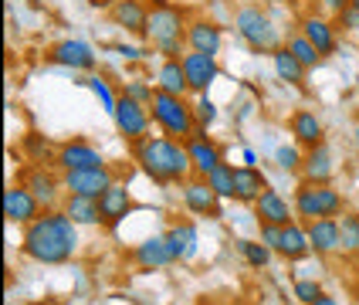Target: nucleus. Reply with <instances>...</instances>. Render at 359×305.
<instances>
[{
	"label": "nucleus",
	"mask_w": 359,
	"mask_h": 305,
	"mask_svg": "<svg viewBox=\"0 0 359 305\" xmlns=\"http://www.w3.org/2000/svg\"><path fill=\"white\" fill-rule=\"evenodd\" d=\"M149 116H153V126L160 129L163 136H173V140L187 142L200 126L194 119V102L180 99V95H170V92H160L149 102Z\"/></svg>",
	"instance_id": "5"
},
{
	"label": "nucleus",
	"mask_w": 359,
	"mask_h": 305,
	"mask_svg": "<svg viewBox=\"0 0 359 305\" xmlns=\"http://www.w3.org/2000/svg\"><path fill=\"white\" fill-rule=\"evenodd\" d=\"M194 119H197L200 129H210L217 122V105L210 102V95H197L194 99Z\"/></svg>",
	"instance_id": "37"
},
{
	"label": "nucleus",
	"mask_w": 359,
	"mask_h": 305,
	"mask_svg": "<svg viewBox=\"0 0 359 305\" xmlns=\"http://www.w3.org/2000/svg\"><path fill=\"white\" fill-rule=\"evenodd\" d=\"M349 4H353V7H359V0H349Z\"/></svg>",
	"instance_id": "50"
},
{
	"label": "nucleus",
	"mask_w": 359,
	"mask_h": 305,
	"mask_svg": "<svg viewBox=\"0 0 359 305\" xmlns=\"http://www.w3.org/2000/svg\"><path fill=\"white\" fill-rule=\"evenodd\" d=\"M285 262H302V258H309L312 255V244H309V231H305V224L295 217V221H288L281 227V241H278V251Z\"/></svg>",
	"instance_id": "23"
},
{
	"label": "nucleus",
	"mask_w": 359,
	"mask_h": 305,
	"mask_svg": "<svg viewBox=\"0 0 359 305\" xmlns=\"http://www.w3.org/2000/svg\"><path fill=\"white\" fill-rule=\"evenodd\" d=\"M264 190H268V177L261 173L258 166L241 163L238 170H234V201H238V203L255 207V201H258Z\"/></svg>",
	"instance_id": "25"
},
{
	"label": "nucleus",
	"mask_w": 359,
	"mask_h": 305,
	"mask_svg": "<svg viewBox=\"0 0 359 305\" xmlns=\"http://www.w3.org/2000/svg\"><path fill=\"white\" fill-rule=\"evenodd\" d=\"M180 197H183V207L194 214V217H207V221H217L220 217V197L217 190L207 183V177H190V180L180 183Z\"/></svg>",
	"instance_id": "8"
},
{
	"label": "nucleus",
	"mask_w": 359,
	"mask_h": 305,
	"mask_svg": "<svg viewBox=\"0 0 359 305\" xmlns=\"http://www.w3.org/2000/svg\"><path fill=\"white\" fill-rule=\"evenodd\" d=\"M353 258H359V238H356V248H353Z\"/></svg>",
	"instance_id": "47"
},
{
	"label": "nucleus",
	"mask_w": 359,
	"mask_h": 305,
	"mask_svg": "<svg viewBox=\"0 0 359 305\" xmlns=\"http://www.w3.org/2000/svg\"><path fill=\"white\" fill-rule=\"evenodd\" d=\"M112 122L119 129V136L126 142H140L149 136V126H153V116H149V105L129 99V95H119V105L112 112Z\"/></svg>",
	"instance_id": "7"
},
{
	"label": "nucleus",
	"mask_w": 359,
	"mask_h": 305,
	"mask_svg": "<svg viewBox=\"0 0 359 305\" xmlns=\"http://www.w3.org/2000/svg\"><path fill=\"white\" fill-rule=\"evenodd\" d=\"M288 129H292L295 146H302V149H316L319 142H325V126L312 109H295L288 119Z\"/></svg>",
	"instance_id": "20"
},
{
	"label": "nucleus",
	"mask_w": 359,
	"mask_h": 305,
	"mask_svg": "<svg viewBox=\"0 0 359 305\" xmlns=\"http://www.w3.org/2000/svg\"><path fill=\"white\" fill-rule=\"evenodd\" d=\"M309 231V244H312V255L319 258H329L342 251V241H339V217H319V221H309L305 224Z\"/></svg>",
	"instance_id": "21"
},
{
	"label": "nucleus",
	"mask_w": 359,
	"mask_h": 305,
	"mask_svg": "<svg viewBox=\"0 0 359 305\" xmlns=\"http://www.w3.org/2000/svg\"><path fill=\"white\" fill-rule=\"evenodd\" d=\"M133 163L160 187H180L194 177V163L187 153V142L173 136H146L133 142Z\"/></svg>",
	"instance_id": "2"
},
{
	"label": "nucleus",
	"mask_w": 359,
	"mask_h": 305,
	"mask_svg": "<svg viewBox=\"0 0 359 305\" xmlns=\"http://www.w3.org/2000/svg\"><path fill=\"white\" fill-rule=\"evenodd\" d=\"M258 234H261V244H268L271 251H278V241H281L278 224H258Z\"/></svg>",
	"instance_id": "42"
},
{
	"label": "nucleus",
	"mask_w": 359,
	"mask_h": 305,
	"mask_svg": "<svg viewBox=\"0 0 359 305\" xmlns=\"http://www.w3.org/2000/svg\"><path fill=\"white\" fill-rule=\"evenodd\" d=\"M336 24H339V31H346V34H359V7H346V11H339L336 14Z\"/></svg>",
	"instance_id": "41"
},
{
	"label": "nucleus",
	"mask_w": 359,
	"mask_h": 305,
	"mask_svg": "<svg viewBox=\"0 0 359 305\" xmlns=\"http://www.w3.org/2000/svg\"><path fill=\"white\" fill-rule=\"evenodd\" d=\"M51 166H58L61 173H68V170H92V166H105V160H102L99 146H92L88 140H68V142H61L58 149H55V163H51Z\"/></svg>",
	"instance_id": "12"
},
{
	"label": "nucleus",
	"mask_w": 359,
	"mask_h": 305,
	"mask_svg": "<svg viewBox=\"0 0 359 305\" xmlns=\"http://www.w3.org/2000/svg\"><path fill=\"white\" fill-rule=\"evenodd\" d=\"M166 241H170V248H173V255H177V262H190L194 255H197V227L190 221H177V224H170L166 231Z\"/></svg>",
	"instance_id": "28"
},
{
	"label": "nucleus",
	"mask_w": 359,
	"mask_h": 305,
	"mask_svg": "<svg viewBox=\"0 0 359 305\" xmlns=\"http://www.w3.org/2000/svg\"><path fill=\"white\" fill-rule=\"evenodd\" d=\"M261 4H264V7H268V4H281V0H261Z\"/></svg>",
	"instance_id": "48"
},
{
	"label": "nucleus",
	"mask_w": 359,
	"mask_h": 305,
	"mask_svg": "<svg viewBox=\"0 0 359 305\" xmlns=\"http://www.w3.org/2000/svg\"><path fill=\"white\" fill-rule=\"evenodd\" d=\"M234 170H238L234 163L224 160V163H217V166L207 173V183L217 190L220 201H234Z\"/></svg>",
	"instance_id": "32"
},
{
	"label": "nucleus",
	"mask_w": 359,
	"mask_h": 305,
	"mask_svg": "<svg viewBox=\"0 0 359 305\" xmlns=\"http://www.w3.org/2000/svg\"><path fill=\"white\" fill-rule=\"evenodd\" d=\"M356 146H359V126H356Z\"/></svg>",
	"instance_id": "49"
},
{
	"label": "nucleus",
	"mask_w": 359,
	"mask_h": 305,
	"mask_svg": "<svg viewBox=\"0 0 359 305\" xmlns=\"http://www.w3.org/2000/svg\"><path fill=\"white\" fill-rule=\"evenodd\" d=\"M299 31L316 44V51H319L322 58H329V55L339 51V24L329 18V14H316V11L305 14L299 20Z\"/></svg>",
	"instance_id": "11"
},
{
	"label": "nucleus",
	"mask_w": 359,
	"mask_h": 305,
	"mask_svg": "<svg viewBox=\"0 0 359 305\" xmlns=\"http://www.w3.org/2000/svg\"><path fill=\"white\" fill-rule=\"evenodd\" d=\"M271 61H275V75H278L285 85H292V88H305V75H309V68L302 65L285 44H281L278 51L271 55Z\"/></svg>",
	"instance_id": "30"
},
{
	"label": "nucleus",
	"mask_w": 359,
	"mask_h": 305,
	"mask_svg": "<svg viewBox=\"0 0 359 305\" xmlns=\"http://www.w3.org/2000/svg\"><path fill=\"white\" fill-rule=\"evenodd\" d=\"M316 4H319L322 14H329V18H336L339 11H346V7H349V0H316Z\"/></svg>",
	"instance_id": "43"
},
{
	"label": "nucleus",
	"mask_w": 359,
	"mask_h": 305,
	"mask_svg": "<svg viewBox=\"0 0 359 305\" xmlns=\"http://www.w3.org/2000/svg\"><path fill=\"white\" fill-rule=\"evenodd\" d=\"M234 31L255 55H275L285 44L278 24L264 11V4H241L234 11Z\"/></svg>",
	"instance_id": "4"
},
{
	"label": "nucleus",
	"mask_w": 359,
	"mask_h": 305,
	"mask_svg": "<svg viewBox=\"0 0 359 305\" xmlns=\"http://www.w3.org/2000/svg\"><path fill=\"white\" fill-rule=\"evenodd\" d=\"M18 183H20V187H27V190L38 197L44 210H55L61 190H65L61 177H55V173H51L44 163H31V166H24V170L18 173Z\"/></svg>",
	"instance_id": "9"
},
{
	"label": "nucleus",
	"mask_w": 359,
	"mask_h": 305,
	"mask_svg": "<svg viewBox=\"0 0 359 305\" xmlns=\"http://www.w3.org/2000/svg\"><path fill=\"white\" fill-rule=\"evenodd\" d=\"M122 95H129V99L149 105V102H153V95H156V85H153V81H142V79H133V81H126Z\"/></svg>",
	"instance_id": "38"
},
{
	"label": "nucleus",
	"mask_w": 359,
	"mask_h": 305,
	"mask_svg": "<svg viewBox=\"0 0 359 305\" xmlns=\"http://www.w3.org/2000/svg\"><path fill=\"white\" fill-rule=\"evenodd\" d=\"M61 183H65V194H79V197H95L99 201L102 194L116 183V170L112 166L68 170V173H61Z\"/></svg>",
	"instance_id": "10"
},
{
	"label": "nucleus",
	"mask_w": 359,
	"mask_h": 305,
	"mask_svg": "<svg viewBox=\"0 0 359 305\" xmlns=\"http://www.w3.org/2000/svg\"><path fill=\"white\" fill-rule=\"evenodd\" d=\"M133 262L140 271H163V268L177 264V255L166 241V234H153V238H146L133 248Z\"/></svg>",
	"instance_id": "14"
},
{
	"label": "nucleus",
	"mask_w": 359,
	"mask_h": 305,
	"mask_svg": "<svg viewBox=\"0 0 359 305\" xmlns=\"http://www.w3.org/2000/svg\"><path fill=\"white\" fill-rule=\"evenodd\" d=\"M112 20L119 24L126 34H136V38H146V20H149V7L142 0H116L109 7Z\"/></svg>",
	"instance_id": "22"
},
{
	"label": "nucleus",
	"mask_w": 359,
	"mask_h": 305,
	"mask_svg": "<svg viewBox=\"0 0 359 305\" xmlns=\"http://www.w3.org/2000/svg\"><path fill=\"white\" fill-rule=\"evenodd\" d=\"M292 292H295L299 305H312V302H316V299L322 295V285H319V282H312V278H299Z\"/></svg>",
	"instance_id": "40"
},
{
	"label": "nucleus",
	"mask_w": 359,
	"mask_h": 305,
	"mask_svg": "<svg viewBox=\"0 0 359 305\" xmlns=\"http://www.w3.org/2000/svg\"><path fill=\"white\" fill-rule=\"evenodd\" d=\"M75 251H79V224L65 210H44L20 231V255L38 264H65L75 258Z\"/></svg>",
	"instance_id": "1"
},
{
	"label": "nucleus",
	"mask_w": 359,
	"mask_h": 305,
	"mask_svg": "<svg viewBox=\"0 0 359 305\" xmlns=\"http://www.w3.org/2000/svg\"><path fill=\"white\" fill-rule=\"evenodd\" d=\"M302 160H305V149L302 146H278L275 149V163H278V170H285V173H299Z\"/></svg>",
	"instance_id": "35"
},
{
	"label": "nucleus",
	"mask_w": 359,
	"mask_h": 305,
	"mask_svg": "<svg viewBox=\"0 0 359 305\" xmlns=\"http://www.w3.org/2000/svg\"><path fill=\"white\" fill-rule=\"evenodd\" d=\"M31 305H65V302H58V299H41V302H31Z\"/></svg>",
	"instance_id": "46"
},
{
	"label": "nucleus",
	"mask_w": 359,
	"mask_h": 305,
	"mask_svg": "<svg viewBox=\"0 0 359 305\" xmlns=\"http://www.w3.org/2000/svg\"><path fill=\"white\" fill-rule=\"evenodd\" d=\"M61 210L79 224V227H95L102 224V207L95 197H79V194H65L61 201Z\"/></svg>",
	"instance_id": "29"
},
{
	"label": "nucleus",
	"mask_w": 359,
	"mask_h": 305,
	"mask_svg": "<svg viewBox=\"0 0 359 305\" xmlns=\"http://www.w3.org/2000/svg\"><path fill=\"white\" fill-rule=\"evenodd\" d=\"M99 207H102V224L109 227V231H116L129 214H133V194L126 190V183H112L105 194L99 197Z\"/></svg>",
	"instance_id": "18"
},
{
	"label": "nucleus",
	"mask_w": 359,
	"mask_h": 305,
	"mask_svg": "<svg viewBox=\"0 0 359 305\" xmlns=\"http://www.w3.org/2000/svg\"><path fill=\"white\" fill-rule=\"evenodd\" d=\"M160 92H170V95H180L187 99L190 95V81H187V68H183V58H163L160 68H156V81H153Z\"/></svg>",
	"instance_id": "27"
},
{
	"label": "nucleus",
	"mask_w": 359,
	"mask_h": 305,
	"mask_svg": "<svg viewBox=\"0 0 359 305\" xmlns=\"http://www.w3.org/2000/svg\"><path fill=\"white\" fill-rule=\"evenodd\" d=\"M285 48H288V51H292V55H295V58H299L302 65L309 68V72H312V68H319V65H322V55L316 51V44H312V41L305 38L302 31H292V34L285 38Z\"/></svg>",
	"instance_id": "31"
},
{
	"label": "nucleus",
	"mask_w": 359,
	"mask_h": 305,
	"mask_svg": "<svg viewBox=\"0 0 359 305\" xmlns=\"http://www.w3.org/2000/svg\"><path fill=\"white\" fill-rule=\"evenodd\" d=\"M24 149H27L31 163H48V140L41 133H27L24 136Z\"/></svg>",
	"instance_id": "39"
},
{
	"label": "nucleus",
	"mask_w": 359,
	"mask_h": 305,
	"mask_svg": "<svg viewBox=\"0 0 359 305\" xmlns=\"http://www.w3.org/2000/svg\"><path fill=\"white\" fill-rule=\"evenodd\" d=\"M302 180L309 183H332L336 177V163H332V153H329V146L319 142L316 149H305V160H302Z\"/></svg>",
	"instance_id": "26"
},
{
	"label": "nucleus",
	"mask_w": 359,
	"mask_h": 305,
	"mask_svg": "<svg viewBox=\"0 0 359 305\" xmlns=\"http://www.w3.org/2000/svg\"><path fill=\"white\" fill-rule=\"evenodd\" d=\"M292 210L302 224L319 221V217H339L346 210V201L342 194L332 187V183H309L302 180L292 194Z\"/></svg>",
	"instance_id": "6"
},
{
	"label": "nucleus",
	"mask_w": 359,
	"mask_h": 305,
	"mask_svg": "<svg viewBox=\"0 0 359 305\" xmlns=\"http://www.w3.org/2000/svg\"><path fill=\"white\" fill-rule=\"evenodd\" d=\"M187 153H190V163H194V173L197 177H207L217 163H224V146L217 140H210L207 129H197L187 140Z\"/></svg>",
	"instance_id": "16"
},
{
	"label": "nucleus",
	"mask_w": 359,
	"mask_h": 305,
	"mask_svg": "<svg viewBox=\"0 0 359 305\" xmlns=\"http://www.w3.org/2000/svg\"><path fill=\"white\" fill-rule=\"evenodd\" d=\"M112 51H119L122 58H129V61L142 58V51H140V48H126V44H112Z\"/></svg>",
	"instance_id": "44"
},
{
	"label": "nucleus",
	"mask_w": 359,
	"mask_h": 305,
	"mask_svg": "<svg viewBox=\"0 0 359 305\" xmlns=\"http://www.w3.org/2000/svg\"><path fill=\"white\" fill-rule=\"evenodd\" d=\"M220 44H224L220 24H214L210 18L187 20V51H203V55H214L217 58Z\"/></svg>",
	"instance_id": "17"
},
{
	"label": "nucleus",
	"mask_w": 359,
	"mask_h": 305,
	"mask_svg": "<svg viewBox=\"0 0 359 305\" xmlns=\"http://www.w3.org/2000/svg\"><path fill=\"white\" fill-rule=\"evenodd\" d=\"M146 41L163 58H183L187 48V14L170 0H153L146 20Z\"/></svg>",
	"instance_id": "3"
},
{
	"label": "nucleus",
	"mask_w": 359,
	"mask_h": 305,
	"mask_svg": "<svg viewBox=\"0 0 359 305\" xmlns=\"http://www.w3.org/2000/svg\"><path fill=\"white\" fill-rule=\"evenodd\" d=\"M255 221L258 224H278V227H285L288 221H295V210L288 207V201L281 197L278 190H264L258 201H255Z\"/></svg>",
	"instance_id": "24"
},
{
	"label": "nucleus",
	"mask_w": 359,
	"mask_h": 305,
	"mask_svg": "<svg viewBox=\"0 0 359 305\" xmlns=\"http://www.w3.org/2000/svg\"><path fill=\"white\" fill-rule=\"evenodd\" d=\"M356 238H359V214L342 210V214H339V241H342V251H349V255H353Z\"/></svg>",
	"instance_id": "34"
},
{
	"label": "nucleus",
	"mask_w": 359,
	"mask_h": 305,
	"mask_svg": "<svg viewBox=\"0 0 359 305\" xmlns=\"http://www.w3.org/2000/svg\"><path fill=\"white\" fill-rule=\"evenodd\" d=\"M238 251H241V258L251 264V268H268L271 255H275L268 244H261V241H238Z\"/></svg>",
	"instance_id": "33"
},
{
	"label": "nucleus",
	"mask_w": 359,
	"mask_h": 305,
	"mask_svg": "<svg viewBox=\"0 0 359 305\" xmlns=\"http://www.w3.org/2000/svg\"><path fill=\"white\" fill-rule=\"evenodd\" d=\"M312 305H339V302H336L332 295H325V292H322V295H319V299H316V302H312Z\"/></svg>",
	"instance_id": "45"
},
{
	"label": "nucleus",
	"mask_w": 359,
	"mask_h": 305,
	"mask_svg": "<svg viewBox=\"0 0 359 305\" xmlns=\"http://www.w3.org/2000/svg\"><path fill=\"white\" fill-rule=\"evenodd\" d=\"M183 68H187V81H190V95H207V88L220 75L217 58L203 55V51H187L183 55Z\"/></svg>",
	"instance_id": "15"
},
{
	"label": "nucleus",
	"mask_w": 359,
	"mask_h": 305,
	"mask_svg": "<svg viewBox=\"0 0 359 305\" xmlns=\"http://www.w3.org/2000/svg\"><path fill=\"white\" fill-rule=\"evenodd\" d=\"M85 85H88L92 92H95V99L102 102V109H105V112L112 116V112H116V105H119V95H116V92L109 88V81L102 79V75H92V79L85 81Z\"/></svg>",
	"instance_id": "36"
},
{
	"label": "nucleus",
	"mask_w": 359,
	"mask_h": 305,
	"mask_svg": "<svg viewBox=\"0 0 359 305\" xmlns=\"http://www.w3.org/2000/svg\"><path fill=\"white\" fill-rule=\"evenodd\" d=\"M48 58L61 65V68H72V72H92L95 68V51L85 44V41H58L51 51H48Z\"/></svg>",
	"instance_id": "19"
},
{
	"label": "nucleus",
	"mask_w": 359,
	"mask_h": 305,
	"mask_svg": "<svg viewBox=\"0 0 359 305\" xmlns=\"http://www.w3.org/2000/svg\"><path fill=\"white\" fill-rule=\"evenodd\" d=\"M41 214H44V207H41V201L27 187L14 183V187L4 190V221L7 224H20L24 227V224H31Z\"/></svg>",
	"instance_id": "13"
}]
</instances>
